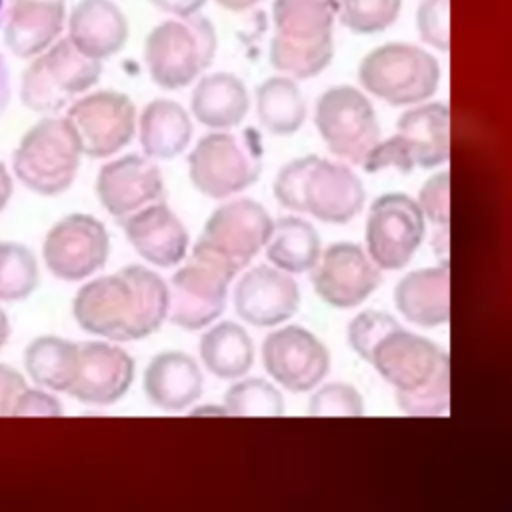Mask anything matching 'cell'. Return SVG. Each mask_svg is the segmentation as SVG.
Wrapping results in <instances>:
<instances>
[{
  "mask_svg": "<svg viewBox=\"0 0 512 512\" xmlns=\"http://www.w3.org/2000/svg\"><path fill=\"white\" fill-rule=\"evenodd\" d=\"M156 8L172 16H192L198 14L206 0H150Z\"/></svg>",
  "mask_w": 512,
  "mask_h": 512,
  "instance_id": "obj_42",
  "label": "cell"
},
{
  "mask_svg": "<svg viewBox=\"0 0 512 512\" xmlns=\"http://www.w3.org/2000/svg\"><path fill=\"white\" fill-rule=\"evenodd\" d=\"M122 226L136 254L158 268L176 266L188 256V230L162 200L130 214Z\"/></svg>",
  "mask_w": 512,
  "mask_h": 512,
  "instance_id": "obj_21",
  "label": "cell"
},
{
  "mask_svg": "<svg viewBox=\"0 0 512 512\" xmlns=\"http://www.w3.org/2000/svg\"><path fill=\"white\" fill-rule=\"evenodd\" d=\"M192 138V120L174 100L158 98L144 106L138 118V140L152 160H170L184 152Z\"/></svg>",
  "mask_w": 512,
  "mask_h": 512,
  "instance_id": "obj_28",
  "label": "cell"
},
{
  "mask_svg": "<svg viewBox=\"0 0 512 512\" xmlns=\"http://www.w3.org/2000/svg\"><path fill=\"white\" fill-rule=\"evenodd\" d=\"M198 352L204 368L222 380L242 378L254 362L252 338L232 320L208 328L198 342Z\"/></svg>",
  "mask_w": 512,
  "mask_h": 512,
  "instance_id": "obj_29",
  "label": "cell"
},
{
  "mask_svg": "<svg viewBox=\"0 0 512 512\" xmlns=\"http://www.w3.org/2000/svg\"><path fill=\"white\" fill-rule=\"evenodd\" d=\"M314 124L334 156L360 166L380 138L374 106L354 86L328 88L316 100Z\"/></svg>",
  "mask_w": 512,
  "mask_h": 512,
  "instance_id": "obj_11",
  "label": "cell"
},
{
  "mask_svg": "<svg viewBox=\"0 0 512 512\" xmlns=\"http://www.w3.org/2000/svg\"><path fill=\"white\" fill-rule=\"evenodd\" d=\"M76 130L82 152L108 158L120 152L136 132V108L116 90H98L76 98L66 112Z\"/></svg>",
  "mask_w": 512,
  "mask_h": 512,
  "instance_id": "obj_15",
  "label": "cell"
},
{
  "mask_svg": "<svg viewBox=\"0 0 512 512\" xmlns=\"http://www.w3.org/2000/svg\"><path fill=\"white\" fill-rule=\"evenodd\" d=\"M230 416H282L284 398L280 390L264 378H236L224 394Z\"/></svg>",
  "mask_w": 512,
  "mask_h": 512,
  "instance_id": "obj_34",
  "label": "cell"
},
{
  "mask_svg": "<svg viewBox=\"0 0 512 512\" xmlns=\"http://www.w3.org/2000/svg\"><path fill=\"white\" fill-rule=\"evenodd\" d=\"M398 326V320L388 312L364 310L348 324V344L362 360L368 362L372 348Z\"/></svg>",
  "mask_w": 512,
  "mask_h": 512,
  "instance_id": "obj_37",
  "label": "cell"
},
{
  "mask_svg": "<svg viewBox=\"0 0 512 512\" xmlns=\"http://www.w3.org/2000/svg\"><path fill=\"white\" fill-rule=\"evenodd\" d=\"M450 174L440 172L428 178L418 194V204L428 220L438 226H448L450 218Z\"/></svg>",
  "mask_w": 512,
  "mask_h": 512,
  "instance_id": "obj_39",
  "label": "cell"
},
{
  "mask_svg": "<svg viewBox=\"0 0 512 512\" xmlns=\"http://www.w3.org/2000/svg\"><path fill=\"white\" fill-rule=\"evenodd\" d=\"M190 108L202 126L230 130L246 118L250 96L236 74L214 72L200 76L190 98Z\"/></svg>",
  "mask_w": 512,
  "mask_h": 512,
  "instance_id": "obj_27",
  "label": "cell"
},
{
  "mask_svg": "<svg viewBox=\"0 0 512 512\" xmlns=\"http://www.w3.org/2000/svg\"><path fill=\"white\" fill-rule=\"evenodd\" d=\"M262 364L282 388L308 392L316 388L330 370L328 348L302 326L272 330L262 342Z\"/></svg>",
  "mask_w": 512,
  "mask_h": 512,
  "instance_id": "obj_16",
  "label": "cell"
},
{
  "mask_svg": "<svg viewBox=\"0 0 512 512\" xmlns=\"http://www.w3.org/2000/svg\"><path fill=\"white\" fill-rule=\"evenodd\" d=\"M424 230V212L414 198L402 192L378 196L366 218L368 256L380 270H398L418 250Z\"/></svg>",
  "mask_w": 512,
  "mask_h": 512,
  "instance_id": "obj_13",
  "label": "cell"
},
{
  "mask_svg": "<svg viewBox=\"0 0 512 512\" xmlns=\"http://www.w3.org/2000/svg\"><path fill=\"white\" fill-rule=\"evenodd\" d=\"M216 48V30L206 16L168 18L144 40L146 70L160 88L178 90L200 78L212 64Z\"/></svg>",
  "mask_w": 512,
  "mask_h": 512,
  "instance_id": "obj_6",
  "label": "cell"
},
{
  "mask_svg": "<svg viewBox=\"0 0 512 512\" xmlns=\"http://www.w3.org/2000/svg\"><path fill=\"white\" fill-rule=\"evenodd\" d=\"M394 304L400 314L416 326L436 328L450 320V276L448 268H420L408 272L394 288Z\"/></svg>",
  "mask_w": 512,
  "mask_h": 512,
  "instance_id": "obj_26",
  "label": "cell"
},
{
  "mask_svg": "<svg viewBox=\"0 0 512 512\" xmlns=\"http://www.w3.org/2000/svg\"><path fill=\"white\" fill-rule=\"evenodd\" d=\"M38 262L30 248L18 242H0V300L18 302L38 286Z\"/></svg>",
  "mask_w": 512,
  "mask_h": 512,
  "instance_id": "obj_33",
  "label": "cell"
},
{
  "mask_svg": "<svg viewBox=\"0 0 512 512\" xmlns=\"http://www.w3.org/2000/svg\"><path fill=\"white\" fill-rule=\"evenodd\" d=\"M310 416H362L364 404L360 392L346 382H330L318 388L308 404Z\"/></svg>",
  "mask_w": 512,
  "mask_h": 512,
  "instance_id": "obj_36",
  "label": "cell"
},
{
  "mask_svg": "<svg viewBox=\"0 0 512 512\" xmlns=\"http://www.w3.org/2000/svg\"><path fill=\"white\" fill-rule=\"evenodd\" d=\"M132 380L134 360L126 350L108 342H84L68 394L82 404L110 406L128 392Z\"/></svg>",
  "mask_w": 512,
  "mask_h": 512,
  "instance_id": "obj_20",
  "label": "cell"
},
{
  "mask_svg": "<svg viewBox=\"0 0 512 512\" xmlns=\"http://www.w3.org/2000/svg\"><path fill=\"white\" fill-rule=\"evenodd\" d=\"M282 208L306 212L328 224H346L364 206V186L344 164L308 154L294 158L274 178Z\"/></svg>",
  "mask_w": 512,
  "mask_h": 512,
  "instance_id": "obj_3",
  "label": "cell"
},
{
  "mask_svg": "<svg viewBox=\"0 0 512 512\" xmlns=\"http://www.w3.org/2000/svg\"><path fill=\"white\" fill-rule=\"evenodd\" d=\"M380 284V268L358 244L338 242L320 254L312 268L314 292L332 308L362 304Z\"/></svg>",
  "mask_w": 512,
  "mask_h": 512,
  "instance_id": "obj_17",
  "label": "cell"
},
{
  "mask_svg": "<svg viewBox=\"0 0 512 512\" xmlns=\"http://www.w3.org/2000/svg\"><path fill=\"white\" fill-rule=\"evenodd\" d=\"M416 26L420 38L440 50L448 52L450 48V30H448V0H422L416 12Z\"/></svg>",
  "mask_w": 512,
  "mask_h": 512,
  "instance_id": "obj_38",
  "label": "cell"
},
{
  "mask_svg": "<svg viewBox=\"0 0 512 512\" xmlns=\"http://www.w3.org/2000/svg\"><path fill=\"white\" fill-rule=\"evenodd\" d=\"M8 338H10V320H8L6 312L0 308V350L4 348Z\"/></svg>",
  "mask_w": 512,
  "mask_h": 512,
  "instance_id": "obj_46",
  "label": "cell"
},
{
  "mask_svg": "<svg viewBox=\"0 0 512 512\" xmlns=\"http://www.w3.org/2000/svg\"><path fill=\"white\" fill-rule=\"evenodd\" d=\"M262 158L258 130H214L202 136L188 154V176L202 196L224 200L260 178Z\"/></svg>",
  "mask_w": 512,
  "mask_h": 512,
  "instance_id": "obj_5",
  "label": "cell"
},
{
  "mask_svg": "<svg viewBox=\"0 0 512 512\" xmlns=\"http://www.w3.org/2000/svg\"><path fill=\"white\" fill-rule=\"evenodd\" d=\"M358 80L372 96L392 106H408L424 102L436 92L440 66L424 48L388 42L362 58Z\"/></svg>",
  "mask_w": 512,
  "mask_h": 512,
  "instance_id": "obj_9",
  "label": "cell"
},
{
  "mask_svg": "<svg viewBox=\"0 0 512 512\" xmlns=\"http://www.w3.org/2000/svg\"><path fill=\"white\" fill-rule=\"evenodd\" d=\"M96 196L110 216L124 220L140 208L162 200V172L146 154L120 156L98 170Z\"/></svg>",
  "mask_w": 512,
  "mask_h": 512,
  "instance_id": "obj_18",
  "label": "cell"
},
{
  "mask_svg": "<svg viewBox=\"0 0 512 512\" xmlns=\"http://www.w3.org/2000/svg\"><path fill=\"white\" fill-rule=\"evenodd\" d=\"M8 102H10V72L4 56L0 54V116L6 110Z\"/></svg>",
  "mask_w": 512,
  "mask_h": 512,
  "instance_id": "obj_43",
  "label": "cell"
},
{
  "mask_svg": "<svg viewBox=\"0 0 512 512\" xmlns=\"http://www.w3.org/2000/svg\"><path fill=\"white\" fill-rule=\"evenodd\" d=\"M402 0H338V20L354 34H376L392 26Z\"/></svg>",
  "mask_w": 512,
  "mask_h": 512,
  "instance_id": "obj_35",
  "label": "cell"
},
{
  "mask_svg": "<svg viewBox=\"0 0 512 512\" xmlns=\"http://www.w3.org/2000/svg\"><path fill=\"white\" fill-rule=\"evenodd\" d=\"M396 128L414 168H434L448 160L450 110L446 104L430 102L410 108L396 120Z\"/></svg>",
  "mask_w": 512,
  "mask_h": 512,
  "instance_id": "obj_25",
  "label": "cell"
},
{
  "mask_svg": "<svg viewBox=\"0 0 512 512\" xmlns=\"http://www.w3.org/2000/svg\"><path fill=\"white\" fill-rule=\"evenodd\" d=\"M338 0H274L270 64L290 78L320 74L334 56Z\"/></svg>",
  "mask_w": 512,
  "mask_h": 512,
  "instance_id": "obj_4",
  "label": "cell"
},
{
  "mask_svg": "<svg viewBox=\"0 0 512 512\" xmlns=\"http://www.w3.org/2000/svg\"><path fill=\"white\" fill-rule=\"evenodd\" d=\"M272 230L274 220L260 202L238 198L224 202L208 216L192 250L214 258L236 276L266 248Z\"/></svg>",
  "mask_w": 512,
  "mask_h": 512,
  "instance_id": "obj_10",
  "label": "cell"
},
{
  "mask_svg": "<svg viewBox=\"0 0 512 512\" xmlns=\"http://www.w3.org/2000/svg\"><path fill=\"white\" fill-rule=\"evenodd\" d=\"M8 4H10V0H0V26H4V22H6Z\"/></svg>",
  "mask_w": 512,
  "mask_h": 512,
  "instance_id": "obj_47",
  "label": "cell"
},
{
  "mask_svg": "<svg viewBox=\"0 0 512 512\" xmlns=\"http://www.w3.org/2000/svg\"><path fill=\"white\" fill-rule=\"evenodd\" d=\"M64 18V0H10L4 44L18 58H36L58 40Z\"/></svg>",
  "mask_w": 512,
  "mask_h": 512,
  "instance_id": "obj_22",
  "label": "cell"
},
{
  "mask_svg": "<svg viewBox=\"0 0 512 512\" xmlns=\"http://www.w3.org/2000/svg\"><path fill=\"white\" fill-rule=\"evenodd\" d=\"M368 362L394 386L396 406L408 416H440L450 406L448 354L432 340L398 326L370 352Z\"/></svg>",
  "mask_w": 512,
  "mask_h": 512,
  "instance_id": "obj_2",
  "label": "cell"
},
{
  "mask_svg": "<svg viewBox=\"0 0 512 512\" xmlns=\"http://www.w3.org/2000/svg\"><path fill=\"white\" fill-rule=\"evenodd\" d=\"M62 404L48 388H24L18 396L12 416H62Z\"/></svg>",
  "mask_w": 512,
  "mask_h": 512,
  "instance_id": "obj_40",
  "label": "cell"
},
{
  "mask_svg": "<svg viewBox=\"0 0 512 512\" xmlns=\"http://www.w3.org/2000/svg\"><path fill=\"white\" fill-rule=\"evenodd\" d=\"M142 386L152 406L166 412H180L202 396L204 376L190 354L166 350L148 362Z\"/></svg>",
  "mask_w": 512,
  "mask_h": 512,
  "instance_id": "obj_23",
  "label": "cell"
},
{
  "mask_svg": "<svg viewBox=\"0 0 512 512\" xmlns=\"http://www.w3.org/2000/svg\"><path fill=\"white\" fill-rule=\"evenodd\" d=\"M68 38L86 56L104 60L124 48L128 22L112 0H80L68 18Z\"/></svg>",
  "mask_w": 512,
  "mask_h": 512,
  "instance_id": "obj_24",
  "label": "cell"
},
{
  "mask_svg": "<svg viewBox=\"0 0 512 512\" xmlns=\"http://www.w3.org/2000/svg\"><path fill=\"white\" fill-rule=\"evenodd\" d=\"M236 314L258 328H270L292 318L300 304L296 280L268 264L248 268L234 286Z\"/></svg>",
  "mask_w": 512,
  "mask_h": 512,
  "instance_id": "obj_19",
  "label": "cell"
},
{
  "mask_svg": "<svg viewBox=\"0 0 512 512\" xmlns=\"http://www.w3.org/2000/svg\"><path fill=\"white\" fill-rule=\"evenodd\" d=\"M234 274L214 258L192 250L170 280L168 320L184 330L212 324L226 308Z\"/></svg>",
  "mask_w": 512,
  "mask_h": 512,
  "instance_id": "obj_12",
  "label": "cell"
},
{
  "mask_svg": "<svg viewBox=\"0 0 512 512\" xmlns=\"http://www.w3.org/2000/svg\"><path fill=\"white\" fill-rule=\"evenodd\" d=\"M110 252L106 226L90 214H68L46 232L42 258L52 276L78 282L98 272Z\"/></svg>",
  "mask_w": 512,
  "mask_h": 512,
  "instance_id": "obj_14",
  "label": "cell"
},
{
  "mask_svg": "<svg viewBox=\"0 0 512 512\" xmlns=\"http://www.w3.org/2000/svg\"><path fill=\"white\" fill-rule=\"evenodd\" d=\"M82 154L70 120L46 116L20 138L12 154V170L34 194L58 196L72 186Z\"/></svg>",
  "mask_w": 512,
  "mask_h": 512,
  "instance_id": "obj_7",
  "label": "cell"
},
{
  "mask_svg": "<svg viewBox=\"0 0 512 512\" xmlns=\"http://www.w3.org/2000/svg\"><path fill=\"white\" fill-rule=\"evenodd\" d=\"M100 74V60L86 56L70 38H60L22 72L20 100L32 112L52 114L86 94Z\"/></svg>",
  "mask_w": 512,
  "mask_h": 512,
  "instance_id": "obj_8",
  "label": "cell"
},
{
  "mask_svg": "<svg viewBox=\"0 0 512 512\" xmlns=\"http://www.w3.org/2000/svg\"><path fill=\"white\" fill-rule=\"evenodd\" d=\"M266 258L288 274L308 272L320 260V236L304 218L282 216L274 222L266 244Z\"/></svg>",
  "mask_w": 512,
  "mask_h": 512,
  "instance_id": "obj_31",
  "label": "cell"
},
{
  "mask_svg": "<svg viewBox=\"0 0 512 512\" xmlns=\"http://www.w3.org/2000/svg\"><path fill=\"white\" fill-rule=\"evenodd\" d=\"M24 388V376L16 368L0 364V416H12V408Z\"/></svg>",
  "mask_w": 512,
  "mask_h": 512,
  "instance_id": "obj_41",
  "label": "cell"
},
{
  "mask_svg": "<svg viewBox=\"0 0 512 512\" xmlns=\"http://www.w3.org/2000/svg\"><path fill=\"white\" fill-rule=\"evenodd\" d=\"M256 116L262 128L276 136H288L306 120V100L290 76L266 78L256 88Z\"/></svg>",
  "mask_w": 512,
  "mask_h": 512,
  "instance_id": "obj_32",
  "label": "cell"
},
{
  "mask_svg": "<svg viewBox=\"0 0 512 512\" xmlns=\"http://www.w3.org/2000/svg\"><path fill=\"white\" fill-rule=\"evenodd\" d=\"M12 176L8 172V168L4 166V162H0V212L8 206L10 198H12Z\"/></svg>",
  "mask_w": 512,
  "mask_h": 512,
  "instance_id": "obj_44",
  "label": "cell"
},
{
  "mask_svg": "<svg viewBox=\"0 0 512 512\" xmlns=\"http://www.w3.org/2000/svg\"><path fill=\"white\" fill-rule=\"evenodd\" d=\"M260 0H216L218 6H222L224 10H230V12H242V10H248L252 8L254 4H258Z\"/></svg>",
  "mask_w": 512,
  "mask_h": 512,
  "instance_id": "obj_45",
  "label": "cell"
},
{
  "mask_svg": "<svg viewBox=\"0 0 512 512\" xmlns=\"http://www.w3.org/2000/svg\"><path fill=\"white\" fill-rule=\"evenodd\" d=\"M80 344L60 336H38L24 350V370L34 384L52 392H68L78 372Z\"/></svg>",
  "mask_w": 512,
  "mask_h": 512,
  "instance_id": "obj_30",
  "label": "cell"
},
{
  "mask_svg": "<svg viewBox=\"0 0 512 512\" xmlns=\"http://www.w3.org/2000/svg\"><path fill=\"white\" fill-rule=\"evenodd\" d=\"M168 308L170 286L140 264L86 282L72 302L74 320L82 330L114 342L150 336L168 320Z\"/></svg>",
  "mask_w": 512,
  "mask_h": 512,
  "instance_id": "obj_1",
  "label": "cell"
}]
</instances>
